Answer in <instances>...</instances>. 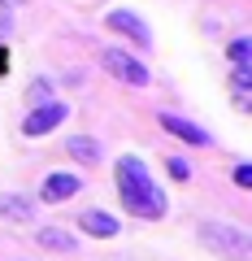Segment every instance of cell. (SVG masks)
I'll return each instance as SVG.
<instances>
[{
  "label": "cell",
  "mask_w": 252,
  "mask_h": 261,
  "mask_svg": "<svg viewBox=\"0 0 252 261\" xmlns=\"http://www.w3.org/2000/svg\"><path fill=\"white\" fill-rule=\"evenodd\" d=\"M118 196H122V209L135 218H144V222H157V218H165V192L157 187V178L148 174V166H144L139 157H118Z\"/></svg>",
  "instance_id": "obj_1"
},
{
  "label": "cell",
  "mask_w": 252,
  "mask_h": 261,
  "mask_svg": "<svg viewBox=\"0 0 252 261\" xmlns=\"http://www.w3.org/2000/svg\"><path fill=\"white\" fill-rule=\"evenodd\" d=\"M200 244H205L209 252H222V257H231V261H248L252 257V240H248V231H239V226H231V222H200Z\"/></svg>",
  "instance_id": "obj_2"
},
{
  "label": "cell",
  "mask_w": 252,
  "mask_h": 261,
  "mask_svg": "<svg viewBox=\"0 0 252 261\" xmlns=\"http://www.w3.org/2000/svg\"><path fill=\"white\" fill-rule=\"evenodd\" d=\"M100 65L109 70L113 79H122V83H131V87H148V65L139 61V57H131L126 48H104L100 53Z\"/></svg>",
  "instance_id": "obj_3"
},
{
  "label": "cell",
  "mask_w": 252,
  "mask_h": 261,
  "mask_svg": "<svg viewBox=\"0 0 252 261\" xmlns=\"http://www.w3.org/2000/svg\"><path fill=\"white\" fill-rule=\"evenodd\" d=\"M66 113H70L66 105L48 96V100H39L35 109L26 113V122H22V135H31V140H39V135H48V130H57V126H61V122H66Z\"/></svg>",
  "instance_id": "obj_4"
},
{
  "label": "cell",
  "mask_w": 252,
  "mask_h": 261,
  "mask_svg": "<svg viewBox=\"0 0 252 261\" xmlns=\"http://www.w3.org/2000/svg\"><path fill=\"white\" fill-rule=\"evenodd\" d=\"M104 22H109V31L126 35L135 48H148V44H152V31H148V22H144L135 9H109V13H104Z\"/></svg>",
  "instance_id": "obj_5"
},
{
  "label": "cell",
  "mask_w": 252,
  "mask_h": 261,
  "mask_svg": "<svg viewBox=\"0 0 252 261\" xmlns=\"http://www.w3.org/2000/svg\"><path fill=\"white\" fill-rule=\"evenodd\" d=\"M78 187H83V178H78V174H70V170H57V174L44 178L39 196H44L48 205H61V200H70V196H78Z\"/></svg>",
  "instance_id": "obj_6"
},
{
  "label": "cell",
  "mask_w": 252,
  "mask_h": 261,
  "mask_svg": "<svg viewBox=\"0 0 252 261\" xmlns=\"http://www.w3.org/2000/svg\"><path fill=\"white\" fill-rule=\"evenodd\" d=\"M161 126L170 130V135H178L183 144H196V148H209V130L205 126H196V122H187V118H178V113H161Z\"/></svg>",
  "instance_id": "obj_7"
},
{
  "label": "cell",
  "mask_w": 252,
  "mask_h": 261,
  "mask_svg": "<svg viewBox=\"0 0 252 261\" xmlns=\"http://www.w3.org/2000/svg\"><path fill=\"white\" fill-rule=\"evenodd\" d=\"M78 226H83L87 235H96V240H113V235L122 231V222L113 214H104V209H83V214H78Z\"/></svg>",
  "instance_id": "obj_8"
},
{
  "label": "cell",
  "mask_w": 252,
  "mask_h": 261,
  "mask_svg": "<svg viewBox=\"0 0 252 261\" xmlns=\"http://www.w3.org/2000/svg\"><path fill=\"white\" fill-rule=\"evenodd\" d=\"M35 244H39V248H52V252H70V248H78L74 235L61 231V226H39V231H35Z\"/></svg>",
  "instance_id": "obj_9"
},
{
  "label": "cell",
  "mask_w": 252,
  "mask_h": 261,
  "mask_svg": "<svg viewBox=\"0 0 252 261\" xmlns=\"http://www.w3.org/2000/svg\"><path fill=\"white\" fill-rule=\"evenodd\" d=\"M66 152L74 161H83V166H96V161H100V144H96L92 135H74V140L66 144Z\"/></svg>",
  "instance_id": "obj_10"
},
{
  "label": "cell",
  "mask_w": 252,
  "mask_h": 261,
  "mask_svg": "<svg viewBox=\"0 0 252 261\" xmlns=\"http://www.w3.org/2000/svg\"><path fill=\"white\" fill-rule=\"evenodd\" d=\"M231 87H235V105L248 109V92H252V65H235L231 70Z\"/></svg>",
  "instance_id": "obj_11"
},
{
  "label": "cell",
  "mask_w": 252,
  "mask_h": 261,
  "mask_svg": "<svg viewBox=\"0 0 252 261\" xmlns=\"http://www.w3.org/2000/svg\"><path fill=\"white\" fill-rule=\"evenodd\" d=\"M31 209L35 205H31L26 196H5V200H0V214L13 218V222H31Z\"/></svg>",
  "instance_id": "obj_12"
},
{
  "label": "cell",
  "mask_w": 252,
  "mask_h": 261,
  "mask_svg": "<svg viewBox=\"0 0 252 261\" xmlns=\"http://www.w3.org/2000/svg\"><path fill=\"white\" fill-rule=\"evenodd\" d=\"M226 57H231L235 65H248V61H252V39H243V35H239V39H231Z\"/></svg>",
  "instance_id": "obj_13"
},
{
  "label": "cell",
  "mask_w": 252,
  "mask_h": 261,
  "mask_svg": "<svg viewBox=\"0 0 252 261\" xmlns=\"http://www.w3.org/2000/svg\"><path fill=\"white\" fill-rule=\"evenodd\" d=\"M26 96H31L35 105H39V100H48V96H52V83H48V79H35V83L26 87Z\"/></svg>",
  "instance_id": "obj_14"
},
{
  "label": "cell",
  "mask_w": 252,
  "mask_h": 261,
  "mask_svg": "<svg viewBox=\"0 0 252 261\" xmlns=\"http://www.w3.org/2000/svg\"><path fill=\"white\" fill-rule=\"evenodd\" d=\"M165 170L178 178V183H187V178H191V166H187L183 157H170V161H165Z\"/></svg>",
  "instance_id": "obj_15"
},
{
  "label": "cell",
  "mask_w": 252,
  "mask_h": 261,
  "mask_svg": "<svg viewBox=\"0 0 252 261\" xmlns=\"http://www.w3.org/2000/svg\"><path fill=\"white\" fill-rule=\"evenodd\" d=\"M235 187H252V166H248V161L235 166Z\"/></svg>",
  "instance_id": "obj_16"
},
{
  "label": "cell",
  "mask_w": 252,
  "mask_h": 261,
  "mask_svg": "<svg viewBox=\"0 0 252 261\" xmlns=\"http://www.w3.org/2000/svg\"><path fill=\"white\" fill-rule=\"evenodd\" d=\"M13 31V13H9V5H0V35H9Z\"/></svg>",
  "instance_id": "obj_17"
},
{
  "label": "cell",
  "mask_w": 252,
  "mask_h": 261,
  "mask_svg": "<svg viewBox=\"0 0 252 261\" xmlns=\"http://www.w3.org/2000/svg\"><path fill=\"white\" fill-rule=\"evenodd\" d=\"M0 5H18V0H0Z\"/></svg>",
  "instance_id": "obj_18"
}]
</instances>
